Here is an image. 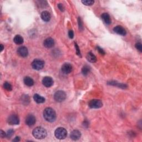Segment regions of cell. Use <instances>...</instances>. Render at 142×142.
<instances>
[{
  "label": "cell",
  "mask_w": 142,
  "mask_h": 142,
  "mask_svg": "<svg viewBox=\"0 0 142 142\" xmlns=\"http://www.w3.org/2000/svg\"><path fill=\"white\" fill-rule=\"evenodd\" d=\"M43 117L48 122H53L56 119V113L52 108H47L43 111Z\"/></svg>",
  "instance_id": "6da1fadb"
},
{
  "label": "cell",
  "mask_w": 142,
  "mask_h": 142,
  "mask_svg": "<svg viewBox=\"0 0 142 142\" xmlns=\"http://www.w3.org/2000/svg\"><path fill=\"white\" fill-rule=\"evenodd\" d=\"M32 134L34 138L38 139H42L46 137L47 133L46 130L41 127H37L34 129L32 132Z\"/></svg>",
  "instance_id": "7a4b0ae2"
},
{
  "label": "cell",
  "mask_w": 142,
  "mask_h": 142,
  "mask_svg": "<svg viewBox=\"0 0 142 142\" xmlns=\"http://www.w3.org/2000/svg\"><path fill=\"white\" fill-rule=\"evenodd\" d=\"M54 135L55 137L58 139H64L67 135V131L65 128L59 127L55 130Z\"/></svg>",
  "instance_id": "3957f363"
},
{
  "label": "cell",
  "mask_w": 142,
  "mask_h": 142,
  "mask_svg": "<svg viewBox=\"0 0 142 142\" xmlns=\"http://www.w3.org/2000/svg\"><path fill=\"white\" fill-rule=\"evenodd\" d=\"M66 98V94L64 91H58L56 92L54 95V99L57 102H62Z\"/></svg>",
  "instance_id": "277c9868"
},
{
  "label": "cell",
  "mask_w": 142,
  "mask_h": 142,
  "mask_svg": "<svg viewBox=\"0 0 142 142\" xmlns=\"http://www.w3.org/2000/svg\"><path fill=\"white\" fill-rule=\"evenodd\" d=\"M88 106L91 108L98 109L100 108L103 106V103L99 99H92L89 101L88 103Z\"/></svg>",
  "instance_id": "5b68a950"
},
{
  "label": "cell",
  "mask_w": 142,
  "mask_h": 142,
  "mask_svg": "<svg viewBox=\"0 0 142 142\" xmlns=\"http://www.w3.org/2000/svg\"><path fill=\"white\" fill-rule=\"evenodd\" d=\"M32 67L36 70H40L45 66V62L40 59H34L32 63Z\"/></svg>",
  "instance_id": "8992f818"
},
{
  "label": "cell",
  "mask_w": 142,
  "mask_h": 142,
  "mask_svg": "<svg viewBox=\"0 0 142 142\" xmlns=\"http://www.w3.org/2000/svg\"><path fill=\"white\" fill-rule=\"evenodd\" d=\"M8 123L11 125H17L19 123V119L18 115L16 114L11 115L8 118Z\"/></svg>",
  "instance_id": "52a82bcc"
},
{
  "label": "cell",
  "mask_w": 142,
  "mask_h": 142,
  "mask_svg": "<svg viewBox=\"0 0 142 142\" xmlns=\"http://www.w3.org/2000/svg\"><path fill=\"white\" fill-rule=\"evenodd\" d=\"M26 124L27 126L31 127L34 125V124L36 123V119L35 117L32 114H29L28 115L27 117L26 118Z\"/></svg>",
  "instance_id": "ba28073f"
},
{
  "label": "cell",
  "mask_w": 142,
  "mask_h": 142,
  "mask_svg": "<svg viewBox=\"0 0 142 142\" xmlns=\"http://www.w3.org/2000/svg\"><path fill=\"white\" fill-rule=\"evenodd\" d=\"M53 80L50 77H45L42 80V84L46 87H51L53 85Z\"/></svg>",
  "instance_id": "9c48e42d"
},
{
  "label": "cell",
  "mask_w": 142,
  "mask_h": 142,
  "mask_svg": "<svg viewBox=\"0 0 142 142\" xmlns=\"http://www.w3.org/2000/svg\"><path fill=\"white\" fill-rule=\"evenodd\" d=\"M72 69H73V67H72V66L71 64H69V63H68L63 64L61 68L62 72L63 73L66 74L70 73L72 71Z\"/></svg>",
  "instance_id": "30bf717a"
},
{
  "label": "cell",
  "mask_w": 142,
  "mask_h": 142,
  "mask_svg": "<svg viewBox=\"0 0 142 142\" xmlns=\"http://www.w3.org/2000/svg\"><path fill=\"white\" fill-rule=\"evenodd\" d=\"M17 53L19 56L22 57H26L28 54V49L25 46H22L18 48L17 50Z\"/></svg>",
  "instance_id": "8fae6325"
},
{
  "label": "cell",
  "mask_w": 142,
  "mask_h": 142,
  "mask_svg": "<svg viewBox=\"0 0 142 142\" xmlns=\"http://www.w3.org/2000/svg\"><path fill=\"white\" fill-rule=\"evenodd\" d=\"M113 31L115 33L119 34L121 36H126L127 31L124 27L121 26H117L113 28Z\"/></svg>",
  "instance_id": "7c38bea8"
},
{
  "label": "cell",
  "mask_w": 142,
  "mask_h": 142,
  "mask_svg": "<svg viewBox=\"0 0 142 142\" xmlns=\"http://www.w3.org/2000/svg\"><path fill=\"white\" fill-rule=\"evenodd\" d=\"M43 45L45 47L47 48H51L53 47L54 45V40L53 38L49 37V38H46L43 42Z\"/></svg>",
  "instance_id": "4fadbf2b"
},
{
  "label": "cell",
  "mask_w": 142,
  "mask_h": 142,
  "mask_svg": "<svg viewBox=\"0 0 142 142\" xmlns=\"http://www.w3.org/2000/svg\"><path fill=\"white\" fill-rule=\"evenodd\" d=\"M81 137V133L78 130H74L73 131H72L71 133L70 137L72 140H77Z\"/></svg>",
  "instance_id": "5bb4252c"
},
{
  "label": "cell",
  "mask_w": 142,
  "mask_h": 142,
  "mask_svg": "<svg viewBox=\"0 0 142 142\" xmlns=\"http://www.w3.org/2000/svg\"><path fill=\"white\" fill-rule=\"evenodd\" d=\"M40 17H41V18L42 19L43 21L45 22L50 21L51 18V15L50 13L47 11H43L41 14H40Z\"/></svg>",
  "instance_id": "9a60e30c"
},
{
  "label": "cell",
  "mask_w": 142,
  "mask_h": 142,
  "mask_svg": "<svg viewBox=\"0 0 142 142\" xmlns=\"http://www.w3.org/2000/svg\"><path fill=\"white\" fill-rule=\"evenodd\" d=\"M101 18H102V19L106 25H109L111 24L112 21H111V17H110V16L109 15L108 13H103L102 14V16H101Z\"/></svg>",
  "instance_id": "2e32d148"
},
{
  "label": "cell",
  "mask_w": 142,
  "mask_h": 142,
  "mask_svg": "<svg viewBox=\"0 0 142 142\" xmlns=\"http://www.w3.org/2000/svg\"><path fill=\"white\" fill-rule=\"evenodd\" d=\"M33 99L37 103H43L45 102V98L38 94H35L33 96Z\"/></svg>",
  "instance_id": "e0dca14e"
},
{
  "label": "cell",
  "mask_w": 142,
  "mask_h": 142,
  "mask_svg": "<svg viewBox=\"0 0 142 142\" xmlns=\"http://www.w3.org/2000/svg\"><path fill=\"white\" fill-rule=\"evenodd\" d=\"M87 59L91 63H95L97 62L96 57L92 52H89L87 55Z\"/></svg>",
  "instance_id": "ac0fdd59"
},
{
  "label": "cell",
  "mask_w": 142,
  "mask_h": 142,
  "mask_svg": "<svg viewBox=\"0 0 142 142\" xmlns=\"http://www.w3.org/2000/svg\"><path fill=\"white\" fill-rule=\"evenodd\" d=\"M24 81V83L27 86L31 87L34 85V81H33V79L30 77H25Z\"/></svg>",
  "instance_id": "d6986e66"
},
{
  "label": "cell",
  "mask_w": 142,
  "mask_h": 142,
  "mask_svg": "<svg viewBox=\"0 0 142 142\" xmlns=\"http://www.w3.org/2000/svg\"><path fill=\"white\" fill-rule=\"evenodd\" d=\"M13 41L17 45H22L24 43V38L20 35H16L14 37Z\"/></svg>",
  "instance_id": "ffe728a7"
},
{
  "label": "cell",
  "mask_w": 142,
  "mask_h": 142,
  "mask_svg": "<svg viewBox=\"0 0 142 142\" xmlns=\"http://www.w3.org/2000/svg\"><path fill=\"white\" fill-rule=\"evenodd\" d=\"M108 84L109 85H112V86H117L118 87L123 88V89H125L127 88V86L125 84H120V83H118L115 81H111V82H109Z\"/></svg>",
  "instance_id": "44dd1931"
},
{
  "label": "cell",
  "mask_w": 142,
  "mask_h": 142,
  "mask_svg": "<svg viewBox=\"0 0 142 142\" xmlns=\"http://www.w3.org/2000/svg\"><path fill=\"white\" fill-rule=\"evenodd\" d=\"M22 99V103L25 104V105H27L30 103V98L27 95H24L21 98Z\"/></svg>",
  "instance_id": "7402d4cb"
},
{
  "label": "cell",
  "mask_w": 142,
  "mask_h": 142,
  "mask_svg": "<svg viewBox=\"0 0 142 142\" xmlns=\"http://www.w3.org/2000/svg\"><path fill=\"white\" fill-rule=\"evenodd\" d=\"M90 67L88 66H85L82 69V73L84 76H87L90 72Z\"/></svg>",
  "instance_id": "603a6c76"
},
{
  "label": "cell",
  "mask_w": 142,
  "mask_h": 142,
  "mask_svg": "<svg viewBox=\"0 0 142 142\" xmlns=\"http://www.w3.org/2000/svg\"><path fill=\"white\" fill-rule=\"evenodd\" d=\"M4 87L7 91H11L12 89V86L11 85L10 83L8 82H5L4 84Z\"/></svg>",
  "instance_id": "cb8c5ba5"
},
{
  "label": "cell",
  "mask_w": 142,
  "mask_h": 142,
  "mask_svg": "<svg viewBox=\"0 0 142 142\" xmlns=\"http://www.w3.org/2000/svg\"><path fill=\"white\" fill-rule=\"evenodd\" d=\"M82 2L86 6H92L94 4V1L93 0H85V1H82Z\"/></svg>",
  "instance_id": "d4e9b609"
},
{
  "label": "cell",
  "mask_w": 142,
  "mask_h": 142,
  "mask_svg": "<svg viewBox=\"0 0 142 142\" xmlns=\"http://www.w3.org/2000/svg\"><path fill=\"white\" fill-rule=\"evenodd\" d=\"M14 134V130L13 129L8 130L6 133V137L7 138H10Z\"/></svg>",
  "instance_id": "484cf974"
},
{
  "label": "cell",
  "mask_w": 142,
  "mask_h": 142,
  "mask_svg": "<svg viewBox=\"0 0 142 142\" xmlns=\"http://www.w3.org/2000/svg\"><path fill=\"white\" fill-rule=\"evenodd\" d=\"M135 47L140 52H142V46H141V43H140V42L137 43L135 44Z\"/></svg>",
  "instance_id": "4316f807"
},
{
  "label": "cell",
  "mask_w": 142,
  "mask_h": 142,
  "mask_svg": "<svg viewBox=\"0 0 142 142\" xmlns=\"http://www.w3.org/2000/svg\"><path fill=\"white\" fill-rule=\"evenodd\" d=\"M78 25H79V30L82 31L83 30V23L82 22V20H81L80 17H78Z\"/></svg>",
  "instance_id": "83f0119b"
},
{
  "label": "cell",
  "mask_w": 142,
  "mask_h": 142,
  "mask_svg": "<svg viewBox=\"0 0 142 142\" xmlns=\"http://www.w3.org/2000/svg\"><path fill=\"white\" fill-rule=\"evenodd\" d=\"M75 47H76V53H77V55H78V56H80V50H79V47H78V46L77 45V44L76 43H75Z\"/></svg>",
  "instance_id": "f1b7e54d"
},
{
  "label": "cell",
  "mask_w": 142,
  "mask_h": 142,
  "mask_svg": "<svg viewBox=\"0 0 142 142\" xmlns=\"http://www.w3.org/2000/svg\"><path fill=\"white\" fill-rule=\"evenodd\" d=\"M68 36L70 38L72 39L74 37V32L72 30H70L68 32Z\"/></svg>",
  "instance_id": "f546056e"
},
{
  "label": "cell",
  "mask_w": 142,
  "mask_h": 142,
  "mask_svg": "<svg viewBox=\"0 0 142 142\" xmlns=\"http://www.w3.org/2000/svg\"><path fill=\"white\" fill-rule=\"evenodd\" d=\"M0 135H1V137L2 138L6 137V133H5L4 131H3L2 130H1V132H0Z\"/></svg>",
  "instance_id": "4dcf8cb0"
},
{
  "label": "cell",
  "mask_w": 142,
  "mask_h": 142,
  "mask_svg": "<svg viewBox=\"0 0 142 142\" xmlns=\"http://www.w3.org/2000/svg\"><path fill=\"white\" fill-rule=\"evenodd\" d=\"M58 7L59 8V9L61 11H65V7H64V6L63 5V4H59L58 5Z\"/></svg>",
  "instance_id": "1f68e13d"
},
{
  "label": "cell",
  "mask_w": 142,
  "mask_h": 142,
  "mask_svg": "<svg viewBox=\"0 0 142 142\" xmlns=\"http://www.w3.org/2000/svg\"><path fill=\"white\" fill-rule=\"evenodd\" d=\"M97 50L98 51V52H99V53H100V54H103V55L105 54V52L104 51V50H103L102 48H100L99 47H97Z\"/></svg>",
  "instance_id": "d6a6232c"
},
{
  "label": "cell",
  "mask_w": 142,
  "mask_h": 142,
  "mask_svg": "<svg viewBox=\"0 0 142 142\" xmlns=\"http://www.w3.org/2000/svg\"><path fill=\"white\" fill-rule=\"evenodd\" d=\"M20 140V138L19 137H16L13 140V141H19Z\"/></svg>",
  "instance_id": "836d02e7"
},
{
  "label": "cell",
  "mask_w": 142,
  "mask_h": 142,
  "mask_svg": "<svg viewBox=\"0 0 142 142\" xmlns=\"http://www.w3.org/2000/svg\"><path fill=\"white\" fill-rule=\"evenodd\" d=\"M1 51L2 52L3 51V50H4V46H3V45L1 44Z\"/></svg>",
  "instance_id": "e575fe53"
}]
</instances>
